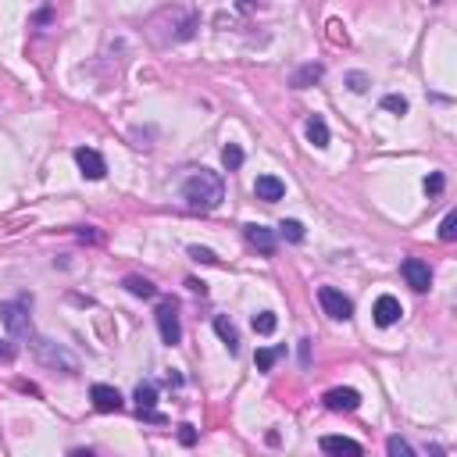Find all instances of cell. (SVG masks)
Listing matches in <instances>:
<instances>
[{"label":"cell","mask_w":457,"mask_h":457,"mask_svg":"<svg viewBox=\"0 0 457 457\" xmlns=\"http://www.w3.org/2000/svg\"><path fill=\"white\" fill-rule=\"evenodd\" d=\"M133 400H136V414L150 425H165V418L158 414V386L154 382H140L136 393H133Z\"/></svg>","instance_id":"obj_7"},{"label":"cell","mask_w":457,"mask_h":457,"mask_svg":"<svg viewBox=\"0 0 457 457\" xmlns=\"http://www.w3.org/2000/svg\"><path fill=\"white\" fill-rule=\"evenodd\" d=\"M243 236H247V243H250L254 250H261L264 257H271V254H276V247H279L276 232H271V229H264V225H257V222L243 225Z\"/></svg>","instance_id":"obj_11"},{"label":"cell","mask_w":457,"mask_h":457,"mask_svg":"<svg viewBox=\"0 0 457 457\" xmlns=\"http://www.w3.org/2000/svg\"><path fill=\"white\" fill-rule=\"evenodd\" d=\"M386 450H389L393 457H414V447H411L407 440H400V436H389V440H386Z\"/></svg>","instance_id":"obj_24"},{"label":"cell","mask_w":457,"mask_h":457,"mask_svg":"<svg viewBox=\"0 0 457 457\" xmlns=\"http://www.w3.org/2000/svg\"><path fill=\"white\" fill-rule=\"evenodd\" d=\"M186 286H190V290H193V293H207V286H204V283H197V279H190V283H186Z\"/></svg>","instance_id":"obj_35"},{"label":"cell","mask_w":457,"mask_h":457,"mask_svg":"<svg viewBox=\"0 0 457 457\" xmlns=\"http://www.w3.org/2000/svg\"><path fill=\"white\" fill-rule=\"evenodd\" d=\"M257 4H261V0H239V11L250 15V11H257Z\"/></svg>","instance_id":"obj_34"},{"label":"cell","mask_w":457,"mask_h":457,"mask_svg":"<svg viewBox=\"0 0 457 457\" xmlns=\"http://www.w3.org/2000/svg\"><path fill=\"white\" fill-rule=\"evenodd\" d=\"M382 107L393 111V114H407V100H404L400 93H386V97H382Z\"/></svg>","instance_id":"obj_26"},{"label":"cell","mask_w":457,"mask_h":457,"mask_svg":"<svg viewBox=\"0 0 457 457\" xmlns=\"http://www.w3.org/2000/svg\"><path fill=\"white\" fill-rule=\"evenodd\" d=\"M372 315H375V325H379V329H389V325H397V322H400V315H404V308H400V300H397V297H389V293H382V297L375 300V308H372Z\"/></svg>","instance_id":"obj_12"},{"label":"cell","mask_w":457,"mask_h":457,"mask_svg":"<svg viewBox=\"0 0 457 457\" xmlns=\"http://www.w3.org/2000/svg\"><path fill=\"white\" fill-rule=\"evenodd\" d=\"M29 304H33L29 297L0 304V322H4V329L15 340H33V315H29Z\"/></svg>","instance_id":"obj_3"},{"label":"cell","mask_w":457,"mask_h":457,"mask_svg":"<svg viewBox=\"0 0 457 457\" xmlns=\"http://www.w3.org/2000/svg\"><path fill=\"white\" fill-rule=\"evenodd\" d=\"M318 304H322V311L329 318H336V322H350L354 318V300L343 297V290H336V286H322L318 290Z\"/></svg>","instance_id":"obj_6"},{"label":"cell","mask_w":457,"mask_h":457,"mask_svg":"<svg viewBox=\"0 0 457 457\" xmlns=\"http://www.w3.org/2000/svg\"><path fill=\"white\" fill-rule=\"evenodd\" d=\"M276 325H279L276 311H261V315H254V332H257V336H271V332H276Z\"/></svg>","instance_id":"obj_22"},{"label":"cell","mask_w":457,"mask_h":457,"mask_svg":"<svg viewBox=\"0 0 457 457\" xmlns=\"http://www.w3.org/2000/svg\"><path fill=\"white\" fill-rule=\"evenodd\" d=\"M304 133H308V140L315 147H329V126H325L322 114H311L308 121H304Z\"/></svg>","instance_id":"obj_18"},{"label":"cell","mask_w":457,"mask_h":457,"mask_svg":"<svg viewBox=\"0 0 457 457\" xmlns=\"http://www.w3.org/2000/svg\"><path fill=\"white\" fill-rule=\"evenodd\" d=\"M182 200H186L193 211H215V207L225 200V182H222V175L207 172V168L193 172L186 182H182Z\"/></svg>","instance_id":"obj_2"},{"label":"cell","mask_w":457,"mask_h":457,"mask_svg":"<svg viewBox=\"0 0 457 457\" xmlns=\"http://www.w3.org/2000/svg\"><path fill=\"white\" fill-rule=\"evenodd\" d=\"M165 25V33H158L154 40L161 43V47H168V43H186L197 29H200V18H197V11H190V8H161L154 18L147 22V29H161Z\"/></svg>","instance_id":"obj_1"},{"label":"cell","mask_w":457,"mask_h":457,"mask_svg":"<svg viewBox=\"0 0 457 457\" xmlns=\"http://www.w3.org/2000/svg\"><path fill=\"white\" fill-rule=\"evenodd\" d=\"M29 347H33V354L47 364V368H57V372H65V375H79V361L65 347H57V343L36 336V332H33V340H29Z\"/></svg>","instance_id":"obj_4"},{"label":"cell","mask_w":457,"mask_h":457,"mask_svg":"<svg viewBox=\"0 0 457 457\" xmlns=\"http://www.w3.org/2000/svg\"><path fill=\"white\" fill-rule=\"evenodd\" d=\"M440 239H443V243H454V239H457V215H454V211L440 222Z\"/></svg>","instance_id":"obj_25"},{"label":"cell","mask_w":457,"mask_h":457,"mask_svg":"<svg viewBox=\"0 0 457 457\" xmlns=\"http://www.w3.org/2000/svg\"><path fill=\"white\" fill-rule=\"evenodd\" d=\"M325 454H364V447L357 443V440H350V436H322V443H318Z\"/></svg>","instance_id":"obj_15"},{"label":"cell","mask_w":457,"mask_h":457,"mask_svg":"<svg viewBox=\"0 0 457 457\" xmlns=\"http://www.w3.org/2000/svg\"><path fill=\"white\" fill-rule=\"evenodd\" d=\"M154 318H158L161 343H165V347H179V343H182V322H179V308H175V304H172V300L158 304Z\"/></svg>","instance_id":"obj_5"},{"label":"cell","mask_w":457,"mask_h":457,"mask_svg":"<svg viewBox=\"0 0 457 457\" xmlns=\"http://www.w3.org/2000/svg\"><path fill=\"white\" fill-rule=\"evenodd\" d=\"M254 197L264 200V204H276V200L286 197V182H283L279 175H257V182H254Z\"/></svg>","instance_id":"obj_14"},{"label":"cell","mask_w":457,"mask_h":457,"mask_svg":"<svg viewBox=\"0 0 457 457\" xmlns=\"http://www.w3.org/2000/svg\"><path fill=\"white\" fill-rule=\"evenodd\" d=\"M89 400H93V407H97L100 414H114V411H121V407H126V400H121V393H118L114 386H104V382L89 386Z\"/></svg>","instance_id":"obj_10"},{"label":"cell","mask_w":457,"mask_h":457,"mask_svg":"<svg viewBox=\"0 0 457 457\" xmlns=\"http://www.w3.org/2000/svg\"><path fill=\"white\" fill-rule=\"evenodd\" d=\"M190 257H193V261H200V264H218L215 250H207V247H190Z\"/></svg>","instance_id":"obj_28"},{"label":"cell","mask_w":457,"mask_h":457,"mask_svg":"<svg viewBox=\"0 0 457 457\" xmlns=\"http://www.w3.org/2000/svg\"><path fill=\"white\" fill-rule=\"evenodd\" d=\"M400 276H404V283L414 290V293H425L433 286V268L425 264L421 257H407L404 264H400Z\"/></svg>","instance_id":"obj_9"},{"label":"cell","mask_w":457,"mask_h":457,"mask_svg":"<svg viewBox=\"0 0 457 457\" xmlns=\"http://www.w3.org/2000/svg\"><path fill=\"white\" fill-rule=\"evenodd\" d=\"M300 361H304V364L311 361V340H300Z\"/></svg>","instance_id":"obj_32"},{"label":"cell","mask_w":457,"mask_h":457,"mask_svg":"<svg viewBox=\"0 0 457 457\" xmlns=\"http://www.w3.org/2000/svg\"><path fill=\"white\" fill-rule=\"evenodd\" d=\"M239 165H243V150H239L236 143L222 147V168H225V172H236Z\"/></svg>","instance_id":"obj_23"},{"label":"cell","mask_w":457,"mask_h":457,"mask_svg":"<svg viewBox=\"0 0 457 457\" xmlns=\"http://www.w3.org/2000/svg\"><path fill=\"white\" fill-rule=\"evenodd\" d=\"M322 75H325V68L318 65V61H308V65H304V68L290 79V86H293V89H308V86H315Z\"/></svg>","instance_id":"obj_17"},{"label":"cell","mask_w":457,"mask_h":457,"mask_svg":"<svg viewBox=\"0 0 457 457\" xmlns=\"http://www.w3.org/2000/svg\"><path fill=\"white\" fill-rule=\"evenodd\" d=\"M179 443L182 447H193L197 443V429H193V425H179Z\"/></svg>","instance_id":"obj_29"},{"label":"cell","mask_w":457,"mask_h":457,"mask_svg":"<svg viewBox=\"0 0 457 457\" xmlns=\"http://www.w3.org/2000/svg\"><path fill=\"white\" fill-rule=\"evenodd\" d=\"M325 407L329 411H357L361 407V393L354 386H336L325 393Z\"/></svg>","instance_id":"obj_13"},{"label":"cell","mask_w":457,"mask_h":457,"mask_svg":"<svg viewBox=\"0 0 457 457\" xmlns=\"http://www.w3.org/2000/svg\"><path fill=\"white\" fill-rule=\"evenodd\" d=\"M347 86L354 89V93H364V89L372 86V79L364 75V72H350V75H347Z\"/></svg>","instance_id":"obj_27"},{"label":"cell","mask_w":457,"mask_h":457,"mask_svg":"<svg viewBox=\"0 0 457 457\" xmlns=\"http://www.w3.org/2000/svg\"><path fill=\"white\" fill-rule=\"evenodd\" d=\"M286 354V347H264V350H257L254 354V364H257V372H271L276 368V361Z\"/></svg>","instance_id":"obj_20"},{"label":"cell","mask_w":457,"mask_h":457,"mask_svg":"<svg viewBox=\"0 0 457 457\" xmlns=\"http://www.w3.org/2000/svg\"><path fill=\"white\" fill-rule=\"evenodd\" d=\"M15 357V350L11 347H4V343H0V361H11Z\"/></svg>","instance_id":"obj_36"},{"label":"cell","mask_w":457,"mask_h":457,"mask_svg":"<svg viewBox=\"0 0 457 457\" xmlns=\"http://www.w3.org/2000/svg\"><path fill=\"white\" fill-rule=\"evenodd\" d=\"M75 165H79L82 179H89V182H100L107 175V161L97 154L93 147H75Z\"/></svg>","instance_id":"obj_8"},{"label":"cell","mask_w":457,"mask_h":457,"mask_svg":"<svg viewBox=\"0 0 457 457\" xmlns=\"http://www.w3.org/2000/svg\"><path fill=\"white\" fill-rule=\"evenodd\" d=\"M329 29H332V40H336V43H347V33H340V22H329Z\"/></svg>","instance_id":"obj_31"},{"label":"cell","mask_w":457,"mask_h":457,"mask_svg":"<svg viewBox=\"0 0 457 457\" xmlns=\"http://www.w3.org/2000/svg\"><path fill=\"white\" fill-rule=\"evenodd\" d=\"M443 186H447V179H443L440 172H436V175H429V179H425V190H429V193H440Z\"/></svg>","instance_id":"obj_30"},{"label":"cell","mask_w":457,"mask_h":457,"mask_svg":"<svg viewBox=\"0 0 457 457\" xmlns=\"http://www.w3.org/2000/svg\"><path fill=\"white\" fill-rule=\"evenodd\" d=\"M279 236L290 239V243H304V236H308V232H304V225H300L297 218H283V222H279Z\"/></svg>","instance_id":"obj_21"},{"label":"cell","mask_w":457,"mask_h":457,"mask_svg":"<svg viewBox=\"0 0 457 457\" xmlns=\"http://www.w3.org/2000/svg\"><path fill=\"white\" fill-rule=\"evenodd\" d=\"M215 332H218V340L229 347V354H239V332H236V325L225 315H215Z\"/></svg>","instance_id":"obj_16"},{"label":"cell","mask_w":457,"mask_h":457,"mask_svg":"<svg viewBox=\"0 0 457 457\" xmlns=\"http://www.w3.org/2000/svg\"><path fill=\"white\" fill-rule=\"evenodd\" d=\"M121 286H126L133 297H143V300H150V297L158 293V286L150 283V279H143V276H126V279H121Z\"/></svg>","instance_id":"obj_19"},{"label":"cell","mask_w":457,"mask_h":457,"mask_svg":"<svg viewBox=\"0 0 457 457\" xmlns=\"http://www.w3.org/2000/svg\"><path fill=\"white\" fill-rule=\"evenodd\" d=\"M79 239H89V243H100V236H97L93 229H89V225H86V229H79Z\"/></svg>","instance_id":"obj_33"}]
</instances>
